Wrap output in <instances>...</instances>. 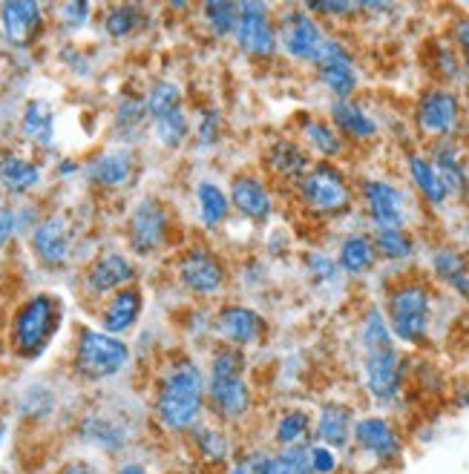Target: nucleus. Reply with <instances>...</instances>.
Wrapping results in <instances>:
<instances>
[{
  "instance_id": "obj_1",
  "label": "nucleus",
  "mask_w": 469,
  "mask_h": 474,
  "mask_svg": "<svg viewBox=\"0 0 469 474\" xmlns=\"http://www.w3.org/2000/svg\"><path fill=\"white\" fill-rule=\"evenodd\" d=\"M205 379L190 359H178L165 371L156 391V417L170 431L190 429L205 406Z\"/></svg>"
},
{
  "instance_id": "obj_2",
  "label": "nucleus",
  "mask_w": 469,
  "mask_h": 474,
  "mask_svg": "<svg viewBox=\"0 0 469 474\" xmlns=\"http://www.w3.org/2000/svg\"><path fill=\"white\" fill-rule=\"evenodd\" d=\"M245 371V354L240 348H222L213 357L210 379H208V399L213 411L225 420H240L248 414L250 391L242 377Z\"/></svg>"
},
{
  "instance_id": "obj_3",
  "label": "nucleus",
  "mask_w": 469,
  "mask_h": 474,
  "mask_svg": "<svg viewBox=\"0 0 469 474\" xmlns=\"http://www.w3.org/2000/svg\"><path fill=\"white\" fill-rule=\"evenodd\" d=\"M61 311H58V302L52 299L49 294H38L32 297L29 302H24L17 308V314L12 319V345L17 354L24 357H38L49 337L56 334L58 328V319Z\"/></svg>"
},
{
  "instance_id": "obj_4",
  "label": "nucleus",
  "mask_w": 469,
  "mask_h": 474,
  "mask_svg": "<svg viewBox=\"0 0 469 474\" xmlns=\"http://www.w3.org/2000/svg\"><path fill=\"white\" fill-rule=\"evenodd\" d=\"M130 362V348L118 337L104 331H84L78 334L76 345V368L89 379H104L118 374Z\"/></svg>"
},
{
  "instance_id": "obj_5",
  "label": "nucleus",
  "mask_w": 469,
  "mask_h": 474,
  "mask_svg": "<svg viewBox=\"0 0 469 474\" xmlns=\"http://www.w3.org/2000/svg\"><path fill=\"white\" fill-rule=\"evenodd\" d=\"M389 322L394 337L421 342L429 328V290L418 282H406L389 294Z\"/></svg>"
},
{
  "instance_id": "obj_6",
  "label": "nucleus",
  "mask_w": 469,
  "mask_h": 474,
  "mask_svg": "<svg viewBox=\"0 0 469 474\" xmlns=\"http://www.w3.org/2000/svg\"><path fill=\"white\" fill-rule=\"evenodd\" d=\"M300 196L309 210L314 213H340L352 205V190L349 181L329 161H320L302 176L300 181Z\"/></svg>"
},
{
  "instance_id": "obj_7",
  "label": "nucleus",
  "mask_w": 469,
  "mask_h": 474,
  "mask_svg": "<svg viewBox=\"0 0 469 474\" xmlns=\"http://www.w3.org/2000/svg\"><path fill=\"white\" fill-rule=\"evenodd\" d=\"M240 17L233 26V38H237L240 49L257 58H270L277 49V32L268 21V6L265 4H237Z\"/></svg>"
},
{
  "instance_id": "obj_8",
  "label": "nucleus",
  "mask_w": 469,
  "mask_h": 474,
  "mask_svg": "<svg viewBox=\"0 0 469 474\" xmlns=\"http://www.w3.org/2000/svg\"><path fill=\"white\" fill-rule=\"evenodd\" d=\"M178 279L193 294L210 297L225 285V265L208 247H190L178 262Z\"/></svg>"
},
{
  "instance_id": "obj_9",
  "label": "nucleus",
  "mask_w": 469,
  "mask_h": 474,
  "mask_svg": "<svg viewBox=\"0 0 469 474\" xmlns=\"http://www.w3.org/2000/svg\"><path fill=\"white\" fill-rule=\"evenodd\" d=\"M277 41L285 46L288 55H294L297 61L317 64L320 49H322V44H326L329 38L322 35V29H320V24L314 21V17L302 15V12H294V15H288L282 21Z\"/></svg>"
},
{
  "instance_id": "obj_10",
  "label": "nucleus",
  "mask_w": 469,
  "mask_h": 474,
  "mask_svg": "<svg viewBox=\"0 0 469 474\" xmlns=\"http://www.w3.org/2000/svg\"><path fill=\"white\" fill-rule=\"evenodd\" d=\"M168 210L161 207L156 198H144L136 205L130 225H127V239L136 253H153L168 236Z\"/></svg>"
},
{
  "instance_id": "obj_11",
  "label": "nucleus",
  "mask_w": 469,
  "mask_h": 474,
  "mask_svg": "<svg viewBox=\"0 0 469 474\" xmlns=\"http://www.w3.org/2000/svg\"><path fill=\"white\" fill-rule=\"evenodd\" d=\"M366 207L377 230H401L406 207H403V193L398 187L386 185V181H366L363 185Z\"/></svg>"
},
{
  "instance_id": "obj_12",
  "label": "nucleus",
  "mask_w": 469,
  "mask_h": 474,
  "mask_svg": "<svg viewBox=\"0 0 469 474\" xmlns=\"http://www.w3.org/2000/svg\"><path fill=\"white\" fill-rule=\"evenodd\" d=\"M213 328L219 331L233 348H245V345H254L260 342V337L265 334V322L257 311L242 305H228L216 314Z\"/></svg>"
},
{
  "instance_id": "obj_13",
  "label": "nucleus",
  "mask_w": 469,
  "mask_h": 474,
  "mask_svg": "<svg viewBox=\"0 0 469 474\" xmlns=\"http://www.w3.org/2000/svg\"><path fill=\"white\" fill-rule=\"evenodd\" d=\"M458 124V98L446 89H429L418 104V126L426 136H446Z\"/></svg>"
},
{
  "instance_id": "obj_14",
  "label": "nucleus",
  "mask_w": 469,
  "mask_h": 474,
  "mask_svg": "<svg viewBox=\"0 0 469 474\" xmlns=\"http://www.w3.org/2000/svg\"><path fill=\"white\" fill-rule=\"evenodd\" d=\"M401 377H403V366H401L398 351H394V348L369 351V357H366V379H369V391L381 399V403H389L392 397H398Z\"/></svg>"
},
{
  "instance_id": "obj_15",
  "label": "nucleus",
  "mask_w": 469,
  "mask_h": 474,
  "mask_svg": "<svg viewBox=\"0 0 469 474\" xmlns=\"http://www.w3.org/2000/svg\"><path fill=\"white\" fill-rule=\"evenodd\" d=\"M136 270L133 262L121 253H101V257L87 270V290L93 297H104L110 290H121L127 282H133Z\"/></svg>"
},
{
  "instance_id": "obj_16",
  "label": "nucleus",
  "mask_w": 469,
  "mask_h": 474,
  "mask_svg": "<svg viewBox=\"0 0 469 474\" xmlns=\"http://www.w3.org/2000/svg\"><path fill=\"white\" fill-rule=\"evenodd\" d=\"M32 247H35V257H38L44 265H61L69 253V227H66V218L64 216H46L41 218L38 225L32 230Z\"/></svg>"
},
{
  "instance_id": "obj_17",
  "label": "nucleus",
  "mask_w": 469,
  "mask_h": 474,
  "mask_svg": "<svg viewBox=\"0 0 469 474\" xmlns=\"http://www.w3.org/2000/svg\"><path fill=\"white\" fill-rule=\"evenodd\" d=\"M0 24H4V35L12 46H29L41 26V6L12 0V4L0 6Z\"/></svg>"
},
{
  "instance_id": "obj_18",
  "label": "nucleus",
  "mask_w": 469,
  "mask_h": 474,
  "mask_svg": "<svg viewBox=\"0 0 469 474\" xmlns=\"http://www.w3.org/2000/svg\"><path fill=\"white\" fill-rule=\"evenodd\" d=\"M228 198L245 218H250V222H265V218L270 216V207H274V202H270V193L254 176H237L233 178Z\"/></svg>"
},
{
  "instance_id": "obj_19",
  "label": "nucleus",
  "mask_w": 469,
  "mask_h": 474,
  "mask_svg": "<svg viewBox=\"0 0 469 474\" xmlns=\"http://www.w3.org/2000/svg\"><path fill=\"white\" fill-rule=\"evenodd\" d=\"M354 440L360 449L374 454L377 460H394L401 454V440L394 429L381 417H366L354 426Z\"/></svg>"
},
{
  "instance_id": "obj_20",
  "label": "nucleus",
  "mask_w": 469,
  "mask_h": 474,
  "mask_svg": "<svg viewBox=\"0 0 469 474\" xmlns=\"http://www.w3.org/2000/svg\"><path fill=\"white\" fill-rule=\"evenodd\" d=\"M248 463L250 474H314L309 446H288L280 454H254Z\"/></svg>"
},
{
  "instance_id": "obj_21",
  "label": "nucleus",
  "mask_w": 469,
  "mask_h": 474,
  "mask_svg": "<svg viewBox=\"0 0 469 474\" xmlns=\"http://www.w3.org/2000/svg\"><path fill=\"white\" fill-rule=\"evenodd\" d=\"M265 167L274 176H280V178L297 181V185L302 181V176L311 170L309 167V156H305L300 150V144L291 141V138H280V141L270 144L268 153H265Z\"/></svg>"
},
{
  "instance_id": "obj_22",
  "label": "nucleus",
  "mask_w": 469,
  "mask_h": 474,
  "mask_svg": "<svg viewBox=\"0 0 469 474\" xmlns=\"http://www.w3.org/2000/svg\"><path fill=\"white\" fill-rule=\"evenodd\" d=\"M141 314V294L136 287H121L116 290V297L107 302L104 314H101V328L104 334H124L130 331Z\"/></svg>"
},
{
  "instance_id": "obj_23",
  "label": "nucleus",
  "mask_w": 469,
  "mask_h": 474,
  "mask_svg": "<svg viewBox=\"0 0 469 474\" xmlns=\"http://www.w3.org/2000/svg\"><path fill=\"white\" fill-rule=\"evenodd\" d=\"M331 121L337 124V130L342 136H349L354 141H369L377 136V124L366 116L363 106H357L352 101H334L331 104Z\"/></svg>"
},
{
  "instance_id": "obj_24",
  "label": "nucleus",
  "mask_w": 469,
  "mask_h": 474,
  "mask_svg": "<svg viewBox=\"0 0 469 474\" xmlns=\"http://www.w3.org/2000/svg\"><path fill=\"white\" fill-rule=\"evenodd\" d=\"M133 173V156L127 150L104 153L93 164H89V178L101 187H118L130 178Z\"/></svg>"
},
{
  "instance_id": "obj_25",
  "label": "nucleus",
  "mask_w": 469,
  "mask_h": 474,
  "mask_svg": "<svg viewBox=\"0 0 469 474\" xmlns=\"http://www.w3.org/2000/svg\"><path fill=\"white\" fill-rule=\"evenodd\" d=\"M41 181V170L35 167L32 161L21 158V156H6L0 161V187L12 196H21L26 190H32Z\"/></svg>"
},
{
  "instance_id": "obj_26",
  "label": "nucleus",
  "mask_w": 469,
  "mask_h": 474,
  "mask_svg": "<svg viewBox=\"0 0 469 474\" xmlns=\"http://www.w3.org/2000/svg\"><path fill=\"white\" fill-rule=\"evenodd\" d=\"M352 434V411L346 406H326L317 420V437L326 446H346Z\"/></svg>"
},
{
  "instance_id": "obj_27",
  "label": "nucleus",
  "mask_w": 469,
  "mask_h": 474,
  "mask_svg": "<svg viewBox=\"0 0 469 474\" xmlns=\"http://www.w3.org/2000/svg\"><path fill=\"white\" fill-rule=\"evenodd\" d=\"M317 76H320V84L326 86L331 96H337V101H349V96L357 89V72L352 66V58L322 64L317 66Z\"/></svg>"
},
{
  "instance_id": "obj_28",
  "label": "nucleus",
  "mask_w": 469,
  "mask_h": 474,
  "mask_svg": "<svg viewBox=\"0 0 469 474\" xmlns=\"http://www.w3.org/2000/svg\"><path fill=\"white\" fill-rule=\"evenodd\" d=\"M409 173H412V181L418 185V190L423 193V198L429 205H444L449 190L444 187V181L438 176V170L432 167V161L423 158V156H409Z\"/></svg>"
},
{
  "instance_id": "obj_29",
  "label": "nucleus",
  "mask_w": 469,
  "mask_h": 474,
  "mask_svg": "<svg viewBox=\"0 0 469 474\" xmlns=\"http://www.w3.org/2000/svg\"><path fill=\"white\" fill-rule=\"evenodd\" d=\"M432 167L438 170V176H441V181H444V187H446L449 193H455V190L464 187L466 176H464V164H461V156H458V150H455V144H449V141L438 144V147L432 150Z\"/></svg>"
},
{
  "instance_id": "obj_30",
  "label": "nucleus",
  "mask_w": 469,
  "mask_h": 474,
  "mask_svg": "<svg viewBox=\"0 0 469 474\" xmlns=\"http://www.w3.org/2000/svg\"><path fill=\"white\" fill-rule=\"evenodd\" d=\"M196 198H199V216L205 227H216L225 222V216L230 210V198L222 193V187H216L213 181H199Z\"/></svg>"
},
{
  "instance_id": "obj_31",
  "label": "nucleus",
  "mask_w": 469,
  "mask_h": 474,
  "mask_svg": "<svg viewBox=\"0 0 469 474\" xmlns=\"http://www.w3.org/2000/svg\"><path fill=\"white\" fill-rule=\"evenodd\" d=\"M374 242L366 236H349L346 242L340 245V267L346 273H363L374 262Z\"/></svg>"
},
{
  "instance_id": "obj_32",
  "label": "nucleus",
  "mask_w": 469,
  "mask_h": 474,
  "mask_svg": "<svg viewBox=\"0 0 469 474\" xmlns=\"http://www.w3.org/2000/svg\"><path fill=\"white\" fill-rule=\"evenodd\" d=\"M21 130L29 141L35 144H41V147H49L52 144V113H49V106L44 101H32L26 106V113H24V124H21Z\"/></svg>"
},
{
  "instance_id": "obj_33",
  "label": "nucleus",
  "mask_w": 469,
  "mask_h": 474,
  "mask_svg": "<svg viewBox=\"0 0 469 474\" xmlns=\"http://www.w3.org/2000/svg\"><path fill=\"white\" fill-rule=\"evenodd\" d=\"M432 265H435V273H438V277H441L444 282H449L455 290H461V294H469L466 262H464L461 253L444 247V250L435 253V259H432Z\"/></svg>"
},
{
  "instance_id": "obj_34",
  "label": "nucleus",
  "mask_w": 469,
  "mask_h": 474,
  "mask_svg": "<svg viewBox=\"0 0 469 474\" xmlns=\"http://www.w3.org/2000/svg\"><path fill=\"white\" fill-rule=\"evenodd\" d=\"M302 136L320 156H326V158L340 156V150H342V141H340L337 130H331L329 124H322L317 118H305L302 121Z\"/></svg>"
},
{
  "instance_id": "obj_35",
  "label": "nucleus",
  "mask_w": 469,
  "mask_h": 474,
  "mask_svg": "<svg viewBox=\"0 0 469 474\" xmlns=\"http://www.w3.org/2000/svg\"><path fill=\"white\" fill-rule=\"evenodd\" d=\"M148 116L153 121L165 118L168 113H173V109H182V93H178V86L170 84V81H158L153 84V89L148 93Z\"/></svg>"
},
{
  "instance_id": "obj_36",
  "label": "nucleus",
  "mask_w": 469,
  "mask_h": 474,
  "mask_svg": "<svg viewBox=\"0 0 469 474\" xmlns=\"http://www.w3.org/2000/svg\"><path fill=\"white\" fill-rule=\"evenodd\" d=\"M309 426H311V417L305 414L302 408L285 411V414L280 417L274 437H277V443H280L282 449H288V446H302V437L309 434Z\"/></svg>"
},
{
  "instance_id": "obj_37",
  "label": "nucleus",
  "mask_w": 469,
  "mask_h": 474,
  "mask_svg": "<svg viewBox=\"0 0 469 474\" xmlns=\"http://www.w3.org/2000/svg\"><path fill=\"white\" fill-rule=\"evenodd\" d=\"M156 124V136L158 141L165 144V147H178V144H185L188 138V118L182 109H173L165 118L153 121Z\"/></svg>"
},
{
  "instance_id": "obj_38",
  "label": "nucleus",
  "mask_w": 469,
  "mask_h": 474,
  "mask_svg": "<svg viewBox=\"0 0 469 474\" xmlns=\"http://www.w3.org/2000/svg\"><path fill=\"white\" fill-rule=\"evenodd\" d=\"M374 250L383 253L386 259H409L412 257V239L403 230H377L374 233Z\"/></svg>"
},
{
  "instance_id": "obj_39",
  "label": "nucleus",
  "mask_w": 469,
  "mask_h": 474,
  "mask_svg": "<svg viewBox=\"0 0 469 474\" xmlns=\"http://www.w3.org/2000/svg\"><path fill=\"white\" fill-rule=\"evenodd\" d=\"M237 17H240L237 4H205V21L216 38L230 35L233 26H237Z\"/></svg>"
},
{
  "instance_id": "obj_40",
  "label": "nucleus",
  "mask_w": 469,
  "mask_h": 474,
  "mask_svg": "<svg viewBox=\"0 0 469 474\" xmlns=\"http://www.w3.org/2000/svg\"><path fill=\"white\" fill-rule=\"evenodd\" d=\"M363 345H366V351L392 348V334H389V328H386V322H383L377 308H372L366 322H363Z\"/></svg>"
},
{
  "instance_id": "obj_41",
  "label": "nucleus",
  "mask_w": 469,
  "mask_h": 474,
  "mask_svg": "<svg viewBox=\"0 0 469 474\" xmlns=\"http://www.w3.org/2000/svg\"><path fill=\"white\" fill-rule=\"evenodd\" d=\"M138 9L136 6H113L104 15V29L113 35V38H124L138 26Z\"/></svg>"
},
{
  "instance_id": "obj_42",
  "label": "nucleus",
  "mask_w": 469,
  "mask_h": 474,
  "mask_svg": "<svg viewBox=\"0 0 469 474\" xmlns=\"http://www.w3.org/2000/svg\"><path fill=\"white\" fill-rule=\"evenodd\" d=\"M144 118H148V104H144L141 98H124L118 104L116 124L124 126V130H136V126L144 124Z\"/></svg>"
},
{
  "instance_id": "obj_43",
  "label": "nucleus",
  "mask_w": 469,
  "mask_h": 474,
  "mask_svg": "<svg viewBox=\"0 0 469 474\" xmlns=\"http://www.w3.org/2000/svg\"><path fill=\"white\" fill-rule=\"evenodd\" d=\"M196 443H199L202 454L208 460H225L228 458V440H225V431H216V429H205L199 437H196Z\"/></svg>"
},
{
  "instance_id": "obj_44",
  "label": "nucleus",
  "mask_w": 469,
  "mask_h": 474,
  "mask_svg": "<svg viewBox=\"0 0 469 474\" xmlns=\"http://www.w3.org/2000/svg\"><path fill=\"white\" fill-rule=\"evenodd\" d=\"M305 265H309L314 282H334L337 279V265L322 250H311L309 257H305Z\"/></svg>"
},
{
  "instance_id": "obj_45",
  "label": "nucleus",
  "mask_w": 469,
  "mask_h": 474,
  "mask_svg": "<svg viewBox=\"0 0 469 474\" xmlns=\"http://www.w3.org/2000/svg\"><path fill=\"white\" fill-rule=\"evenodd\" d=\"M222 133V121H219V113H213V109H205L202 113V124H199V144L208 147Z\"/></svg>"
},
{
  "instance_id": "obj_46",
  "label": "nucleus",
  "mask_w": 469,
  "mask_h": 474,
  "mask_svg": "<svg viewBox=\"0 0 469 474\" xmlns=\"http://www.w3.org/2000/svg\"><path fill=\"white\" fill-rule=\"evenodd\" d=\"M311 469L314 474H331L337 469V458L329 446H311Z\"/></svg>"
},
{
  "instance_id": "obj_47",
  "label": "nucleus",
  "mask_w": 469,
  "mask_h": 474,
  "mask_svg": "<svg viewBox=\"0 0 469 474\" xmlns=\"http://www.w3.org/2000/svg\"><path fill=\"white\" fill-rule=\"evenodd\" d=\"M61 12H64V17H66L69 26H81V24H87L89 4H64Z\"/></svg>"
},
{
  "instance_id": "obj_48",
  "label": "nucleus",
  "mask_w": 469,
  "mask_h": 474,
  "mask_svg": "<svg viewBox=\"0 0 469 474\" xmlns=\"http://www.w3.org/2000/svg\"><path fill=\"white\" fill-rule=\"evenodd\" d=\"M305 9L322 12V15H349L352 9H357V4H346V0H340V4H322V0H317V4H305Z\"/></svg>"
},
{
  "instance_id": "obj_49",
  "label": "nucleus",
  "mask_w": 469,
  "mask_h": 474,
  "mask_svg": "<svg viewBox=\"0 0 469 474\" xmlns=\"http://www.w3.org/2000/svg\"><path fill=\"white\" fill-rule=\"evenodd\" d=\"M17 227V218H15V210L9 207H0V247L9 242V236L15 233Z\"/></svg>"
},
{
  "instance_id": "obj_50",
  "label": "nucleus",
  "mask_w": 469,
  "mask_h": 474,
  "mask_svg": "<svg viewBox=\"0 0 469 474\" xmlns=\"http://www.w3.org/2000/svg\"><path fill=\"white\" fill-rule=\"evenodd\" d=\"M453 35H455V41H458V46H461V52H464L466 66H469V17H464V21L455 24Z\"/></svg>"
},
{
  "instance_id": "obj_51",
  "label": "nucleus",
  "mask_w": 469,
  "mask_h": 474,
  "mask_svg": "<svg viewBox=\"0 0 469 474\" xmlns=\"http://www.w3.org/2000/svg\"><path fill=\"white\" fill-rule=\"evenodd\" d=\"M56 474H96V469L89 466V463H84V460H69Z\"/></svg>"
},
{
  "instance_id": "obj_52",
  "label": "nucleus",
  "mask_w": 469,
  "mask_h": 474,
  "mask_svg": "<svg viewBox=\"0 0 469 474\" xmlns=\"http://www.w3.org/2000/svg\"><path fill=\"white\" fill-rule=\"evenodd\" d=\"M116 474H148V471H144L141 466H136V463H127V466H121Z\"/></svg>"
},
{
  "instance_id": "obj_53",
  "label": "nucleus",
  "mask_w": 469,
  "mask_h": 474,
  "mask_svg": "<svg viewBox=\"0 0 469 474\" xmlns=\"http://www.w3.org/2000/svg\"><path fill=\"white\" fill-rule=\"evenodd\" d=\"M230 474H250V463L248 460H240L237 466L230 469Z\"/></svg>"
},
{
  "instance_id": "obj_54",
  "label": "nucleus",
  "mask_w": 469,
  "mask_h": 474,
  "mask_svg": "<svg viewBox=\"0 0 469 474\" xmlns=\"http://www.w3.org/2000/svg\"><path fill=\"white\" fill-rule=\"evenodd\" d=\"M76 167H78L76 161H64V164H61V173L66 176V173H72V170H76Z\"/></svg>"
},
{
  "instance_id": "obj_55",
  "label": "nucleus",
  "mask_w": 469,
  "mask_h": 474,
  "mask_svg": "<svg viewBox=\"0 0 469 474\" xmlns=\"http://www.w3.org/2000/svg\"><path fill=\"white\" fill-rule=\"evenodd\" d=\"M4 434H6V423L0 420V443H4Z\"/></svg>"
}]
</instances>
